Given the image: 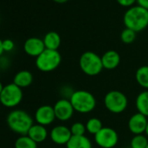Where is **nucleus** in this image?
Here are the masks:
<instances>
[{"mask_svg":"<svg viewBox=\"0 0 148 148\" xmlns=\"http://www.w3.org/2000/svg\"><path fill=\"white\" fill-rule=\"evenodd\" d=\"M6 124L14 133L19 136L27 135L30 128L34 125V119L22 109H14L8 113Z\"/></svg>","mask_w":148,"mask_h":148,"instance_id":"f257e3e1","label":"nucleus"},{"mask_svg":"<svg viewBox=\"0 0 148 148\" xmlns=\"http://www.w3.org/2000/svg\"><path fill=\"white\" fill-rule=\"evenodd\" d=\"M123 21L125 28L141 32L148 26V10L138 5H133L125 12Z\"/></svg>","mask_w":148,"mask_h":148,"instance_id":"f03ea898","label":"nucleus"},{"mask_svg":"<svg viewBox=\"0 0 148 148\" xmlns=\"http://www.w3.org/2000/svg\"><path fill=\"white\" fill-rule=\"evenodd\" d=\"M69 99L74 108V111L82 114L92 112L97 105V101L93 94L86 90L74 91Z\"/></svg>","mask_w":148,"mask_h":148,"instance_id":"7ed1b4c3","label":"nucleus"},{"mask_svg":"<svg viewBox=\"0 0 148 148\" xmlns=\"http://www.w3.org/2000/svg\"><path fill=\"white\" fill-rule=\"evenodd\" d=\"M80 70L87 76H96L104 69L101 57L93 51H86L79 58Z\"/></svg>","mask_w":148,"mask_h":148,"instance_id":"20e7f679","label":"nucleus"},{"mask_svg":"<svg viewBox=\"0 0 148 148\" xmlns=\"http://www.w3.org/2000/svg\"><path fill=\"white\" fill-rule=\"evenodd\" d=\"M61 55L58 51L45 49L36 58V67L42 72H51L56 70L61 64Z\"/></svg>","mask_w":148,"mask_h":148,"instance_id":"39448f33","label":"nucleus"},{"mask_svg":"<svg viewBox=\"0 0 148 148\" xmlns=\"http://www.w3.org/2000/svg\"><path fill=\"white\" fill-rule=\"evenodd\" d=\"M23 90L13 82L5 86L0 94V105L6 108H15L23 100Z\"/></svg>","mask_w":148,"mask_h":148,"instance_id":"423d86ee","label":"nucleus"},{"mask_svg":"<svg viewBox=\"0 0 148 148\" xmlns=\"http://www.w3.org/2000/svg\"><path fill=\"white\" fill-rule=\"evenodd\" d=\"M104 105L110 112L119 114L127 108L128 99L122 92L113 90L106 94L104 98Z\"/></svg>","mask_w":148,"mask_h":148,"instance_id":"0eeeda50","label":"nucleus"},{"mask_svg":"<svg viewBox=\"0 0 148 148\" xmlns=\"http://www.w3.org/2000/svg\"><path fill=\"white\" fill-rule=\"evenodd\" d=\"M94 140L101 148H113L119 142V134L114 129L106 126L94 135Z\"/></svg>","mask_w":148,"mask_h":148,"instance_id":"6e6552de","label":"nucleus"},{"mask_svg":"<svg viewBox=\"0 0 148 148\" xmlns=\"http://www.w3.org/2000/svg\"><path fill=\"white\" fill-rule=\"evenodd\" d=\"M56 119L60 121H68L73 116L74 108L69 99H60L53 106Z\"/></svg>","mask_w":148,"mask_h":148,"instance_id":"1a4fd4ad","label":"nucleus"},{"mask_svg":"<svg viewBox=\"0 0 148 148\" xmlns=\"http://www.w3.org/2000/svg\"><path fill=\"white\" fill-rule=\"evenodd\" d=\"M56 119L53 106L49 105H44L39 106L34 114V120L37 124L46 126L54 122Z\"/></svg>","mask_w":148,"mask_h":148,"instance_id":"9d476101","label":"nucleus"},{"mask_svg":"<svg viewBox=\"0 0 148 148\" xmlns=\"http://www.w3.org/2000/svg\"><path fill=\"white\" fill-rule=\"evenodd\" d=\"M71 136V129L63 125L54 126L50 132L51 140L57 145H66Z\"/></svg>","mask_w":148,"mask_h":148,"instance_id":"9b49d317","label":"nucleus"},{"mask_svg":"<svg viewBox=\"0 0 148 148\" xmlns=\"http://www.w3.org/2000/svg\"><path fill=\"white\" fill-rule=\"evenodd\" d=\"M147 122V117L139 112H137L131 116V118L129 119L128 128L133 135L143 134L145 132Z\"/></svg>","mask_w":148,"mask_h":148,"instance_id":"f8f14e48","label":"nucleus"},{"mask_svg":"<svg viewBox=\"0 0 148 148\" xmlns=\"http://www.w3.org/2000/svg\"><path fill=\"white\" fill-rule=\"evenodd\" d=\"M45 50V46L44 41L39 38H36V37L29 38L28 39L25 40L24 44L25 52L31 57L37 58Z\"/></svg>","mask_w":148,"mask_h":148,"instance_id":"ddd939ff","label":"nucleus"},{"mask_svg":"<svg viewBox=\"0 0 148 148\" xmlns=\"http://www.w3.org/2000/svg\"><path fill=\"white\" fill-rule=\"evenodd\" d=\"M101 60L104 69L113 70L120 64V55L114 50H109L101 56Z\"/></svg>","mask_w":148,"mask_h":148,"instance_id":"4468645a","label":"nucleus"},{"mask_svg":"<svg viewBox=\"0 0 148 148\" xmlns=\"http://www.w3.org/2000/svg\"><path fill=\"white\" fill-rule=\"evenodd\" d=\"M33 82V75L30 71L22 70L18 71L13 78V83L21 89L29 87Z\"/></svg>","mask_w":148,"mask_h":148,"instance_id":"2eb2a0df","label":"nucleus"},{"mask_svg":"<svg viewBox=\"0 0 148 148\" xmlns=\"http://www.w3.org/2000/svg\"><path fill=\"white\" fill-rule=\"evenodd\" d=\"M27 135L32 140H34L37 144H38V143H42L45 140H46L49 133H48V131L45 126L36 123L30 128Z\"/></svg>","mask_w":148,"mask_h":148,"instance_id":"dca6fc26","label":"nucleus"},{"mask_svg":"<svg viewBox=\"0 0 148 148\" xmlns=\"http://www.w3.org/2000/svg\"><path fill=\"white\" fill-rule=\"evenodd\" d=\"M43 41H44L45 49L58 51L61 44V38L58 32H49L45 35Z\"/></svg>","mask_w":148,"mask_h":148,"instance_id":"f3484780","label":"nucleus"},{"mask_svg":"<svg viewBox=\"0 0 148 148\" xmlns=\"http://www.w3.org/2000/svg\"><path fill=\"white\" fill-rule=\"evenodd\" d=\"M66 148H92V145L89 138L84 136H71L66 144Z\"/></svg>","mask_w":148,"mask_h":148,"instance_id":"a211bd4d","label":"nucleus"},{"mask_svg":"<svg viewBox=\"0 0 148 148\" xmlns=\"http://www.w3.org/2000/svg\"><path fill=\"white\" fill-rule=\"evenodd\" d=\"M138 112L148 118V90H145L138 93L135 101Z\"/></svg>","mask_w":148,"mask_h":148,"instance_id":"6ab92c4d","label":"nucleus"},{"mask_svg":"<svg viewBox=\"0 0 148 148\" xmlns=\"http://www.w3.org/2000/svg\"><path fill=\"white\" fill-rule=\"evenodd\" d=\"M135 79L137 83L145 90H148V65H142L136 71Z\"/></svg>","mask_w":148,"mask_h":148,"instance_id":"aec40b11","label":"nucleus"},{"mask_svg":"<svg viewBox=\"0 0 148 148\" xmlns=\"http://www.w3.org/2000/svg\"><path fill=\"white\" fill-rule=\"evenodd\" d=\"M14 148H38V144L28 135H22L15 140Z\"/></svg>","mask_w":148,"mask_h":148,"instance_id":"412c9836","label":"nucleus"},{"mask_svg":"<svg viewBox=\"0 0 148 148\" xmlns=\"http://www.w3.org/2000/svg\"><path fill=\"white\" fill-rule=\"evenodd\" d=\"M86 132H88L90 134L95 135L97 134L104 126L101 122V120L98 118H91L87 120L86 124Z\"/></svg>","mask_w":148,"mask_h":148,"instance_id":"4be33fe9","label":"nucleus"},{"mask_svg":"<svg viewBox=\"0 0 148 148\" xmlns=\"http://www.w3.org/2000/svg\"><path fill=\"white\" fill-rule=\"evenodd\" d=\"M148 145V138L144 134L134 135L130 142L131 148H145Z\"/></svg>","mask_w":148,"mask_h":148,"instance_id":"5701e85b","label":"nucleus"},{"mask_svg":"<svg viewBox=\"0 0 148 148\" xmlns=\"http://www.w3.org/2000/svg\"><path fill=\"white\" fill-rule=\"evenodd\" d=\"M121 41L125 44H132L136 38V32L131 29L125 28L122 31L120 35Z\"/></svg>","mask_w":148,"mask_h":148,"instance_id":"b1692460","label":"nucleus"},{"mask_svg":"<svg viewBox=\"0 0 148 148\" xmlns=\"http://www.w3.org/2000/svg\"><path fill=\"white\" fill-rule=\"evenodd\" d=\"M70 129L72 136H84L86 132V125L81 122L73 123Z\"/></svg>","mask_w":148,"mask_h":148,"instance_id":"393cba45","label":"nucleus"},{"mask_svg":"<svg viewBox=\"0 0 148 148\" xmlns=\"http://www.w3.org/2000/svg\"><path fill=\"white\" fill-rule=\"evenodd\" d=\"M15 47V44L12 39H5L3 40V48H4V51L5 52H10L12 51H13Z\"/></svg>","mask_w":148,"mask_h":148,"instance_id":"a878e982","label":"nucleus"},{"mask_svg":"<svg viewBox=\"0 0 148 148\" xmlns=\"http://www.w3.org/2000/svg\"><path fill=\"white\" fill-rule=\"evenodd\" d=\"M10 66V60L5 56L0 57V69L6 70Z\"/></svg>","mask_w":148,"mask_h":148,"instance_id":"bb28decb","label":"nucleus"},{"mask_svg":"<svg viewBox=\"0 0 148 148\" xmlns=\"http://www.w3.org/2000/svg\"><path fill=\"white\" fill-rule=\"evenodd\" d=\"M117 2L124 7H132L137 2V0H117Z\"/></svg>","mask_w":148,"mask_h":148,"instance_id":"cd10ccee","label":"nucleus"},{"mask_svg":"<svg viewBox=\"0 0 148 148\" xmlns=\"http://www.w3.org/2000/svg\"><path fill=\"white\" fill-rule=\"evenodd\" d=\"M137 3L138 5L148 10V0H137Z\"/></svg>","mask_w":148,"mask_h":148,"instance_id":"c85d7f7f","label":"nucleus"},{"mask_svg":"<svg viewBox=\"0 0 148 148\" xmlns=\"http://www.w3.org/2000/svg\"><path fill=\"white\" fill-rule=\"evenodd\" d=\"M4 48H3V40L0 39V57L3 56L4 54Z\"/></svg>","mask_w":148,"mask_h":148,"instance_id":"c756f323","label":"nucleus"},{"mask_svg":"<svg viewBox=\"0 0 148 148\" xmlns=\"http://www.w3.org/2000/svg\"><path fill=\"white\" fill-rule=\"evenodd\" d=\"M54 2L56 3H58V4H64V3H66L69 0H53Z\"/></svg>","mask_w":148,"mask_h":148,"instance_id":"7c9ffc66","label":"nucleus"},{"mask_svg":"<svg viewBox=\"0 0 148 148\" xmlns=\"http://www.w3.org/2000/svg\"><path fill=\"white\" fill-rule=\"evenodd\" d=\"M4 87H5V86L3 85V83L0 81V94H1V92H2V91H3V89H4Z\"/></svg>","mask_w":148,"mask_h":148,"instance_id":"2f4dec72","label":"nucleus"},{"mask_svg":"<svg viewBox=\"0 0 148 148\" xmlns=\"http://www.w3.org/2000/svg\"><path fill=\"white\" fill-rule=\"evenodd\" d=\"M145 136L148 138V122H147V125H146V128H145Z\"/></svg>","mask_w":148,"mask_h":148,"instance_id":"473e14b6","label":"nucleus"},{"mask_svg":"<svg viewBox=\"0 0 148 148\" xmlns=\"http://www.w3.org/2000/svg\"><path fill=\"white\" fill-rule=\"evenodd\" d=\"M145 148H148V145H147V146H146V147H145Z\"/></svg>","mask_w":148,"mask_h":148,"instance_id":"72a5a7b5","label":"nucleus"}]
</instances>
